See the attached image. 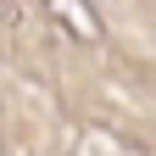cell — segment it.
I'll return each mask as SVG.
<instances>
[{
  "instance_id": "1",
  "label": "cell",
  "mask_w": 156,
  "mask_h": 156,
  "mask_svg": "<svg viewBox=\"0 0 156 156\" xmlns=\"http://www.w3.org/2000/svg\"><path fill=\"white\" fill-rule=\"evenodd\" d=\"M56 17H67V34L78 39H101V11L89 6V0H50Z\"/></svg>"
},
{
  "instance_id": "2",
  "label": "cell",
  "mask_w": 156,
  "mask_h": 156,
  "mask_svg": "<svg viewBox=\"0 0 156 156\" xmlns=\"http://www.w3.org/2000/svg\"><path fill=\"white\" fill-rule=\"evenodd\" d=\"M0 23H6V28H17V23H23V11H17V0H0Z\"/></svg>"
}]
</instances>
